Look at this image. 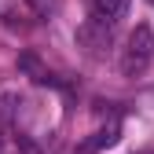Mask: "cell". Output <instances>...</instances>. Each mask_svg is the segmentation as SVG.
I'll use <instances>...</instances> for the list:
<instances>
[{"label":"cell","mask_w":154,"mask_h":154,"mask_svg":"<svg viewBox=\"0 0 154 154\" xmlns=\"http://www.w3.org/2000/svg\"><path fill=\"white\" fill-rule=\"evenodd\" d=\"M150 63H154V33H150V26H136L121 48V73L140 77V73H147Z\"/></svg>","instance_id":"cell-1"},{"label":"cell","mask_w":154,"mask_h":154,"mask_svg":"<svg viewBox=\"0 0 154 154\" xmlns=\"http://www.w3.org/2000/svg\"><path fill=\"white\" fill-rule=\"evenodd\" d=\"M110 29L114 26H103V22H88L77 29V48H85V55H92V59H103L106 48H110Z\"/></svg>","instance_id":"cell-2"},{"label":"cell","mask_w":154,"mask_h":154,"mask_svg":"<svg viewBox=\"0 0 154 154\" xmlns=\"http://www.w3.org/2000/svg\"><path fill=\"white\" fill-rule=\"evenodd\" d=\"M92 22H103V26H118L125 11H128V0H85Z\"/></svg>","instance_id":"cell-3"},{"label":"cell","mask_w":154,"mask_h":154,"mask_svg":"<svg viewBox=\"0 0 154 154\" xmlns=\"http://www.w3.org/2000/svg\"><path fill=\"white\" fill-rule=\"evenodd\" d=\"M110 143H118V121H114V125H106L103 132H95V140H88V143H85V154L99 150V147H110Z\"/></svg>","instance_id":"cell-4"},{"label":"cell","mask_w":154,"mask_h":154,"mask_svg":"<svg viewBox=\"0 0 154 154\" xmlns=\"http://www.w3.org/2000/svg\"><path fill=\"white\" fill-rule=\"evenodd\" d=\"M29 4H33V11L41 18H51L55 11H59V0H29Z\"/></svg>","instance_id":"cell-5"},{"label":"cell","mask_w":154,"mask_h":154,"mask_svg":"<svg viewBox=\"0 0 154 154\" xmlns=\"http://www.w3.org/2000/svg\"><path fill=\"white\" fill-rule=\"evenodd\" d=\"M0 154H4V140H0Z\"/></svg>","instance_id":"cell-6"},{"label":"cell","mask_w":154,"mask_h":154,"mask_svg":"<svg viewBox=\"0 0 154 154\" xmlns=\"http://www.w3.org/2000/svg\"><path fill=\"white\" fill-rule=\"evenodd\" d=\"M147 4H154V0H147Z\"/></svg>","instance_id":"cell-7"}]
</instances>
